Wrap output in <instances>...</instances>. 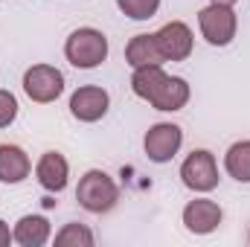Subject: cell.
<instances>
[{"label": "cell", "mask_w": 250, "mask_h": 247, "mask_svg": "<svg viewBox=\"0 0 250 247\" xmlns=\"http://www.w3.org/2000/svg\"><path fill=\"white\" fill-rule=\"evenodd\" d=\"M56 245L59 247H93V233L84 224H64L56 233Z\"/></svg>", "instance_id": "17"}, {"label": "cell", "mask_w": 250, "mask_h": 247, "mask_svg": "<svg viewBox=\"0 0 250 247\" xmlns=\"http://www.w3.org/2000/svg\"><path fill=\"white\" fill-rule=\"evenodd\" d=\"M32 172L29 154L15 143H0V184H21Z\"/></svg>", "instance_id": "12"}, {"label": "cell", "mask_w": 250, "mask_h": 247, "mask_svg": "<svg viewBox=\"0 0 250 247\" xmlns=\"http://www.w3.org/2000/svg\"><path fill=\"white\" fill-rule=\"evenodd\" d=\"M111 108V96L99 84H84L70 96V114L79 123H99Z\"/></svg>", "instance_id": "8"}, {"label": "cell", "mask_w": 250, "mask_h": 247, "mask_svg": "<svg viewBox=\"0 0 250 247\" xmlns=\"http://www.w3.org/2000/svg\"><path fill=\"white\" fill-rule=\"evenodd\" d=\"M12 236L21 247H44L50 242L53 230H50V221L44 215H23V218H18Z\"/></svg>", "instance_id": "13"}, {"label": "cell", "mask_w": 250, "mask_h": 247, "mask_svg": "<svg viewBox=\"0 0 250 247\" xmlns=\"http://www.w3.org/2000/svg\"><path fill=\"white\" fill-rule=\"evenodd\" d=\"M224 221V209L209 198H195L184 206V227L195 236H209Z\"/></svg>", "instance_id": "9"}, {"label": "cell", "mask_w": 250, "mask_h": 247, "mask_svg": "<svg viewBox=\"0 0 250 247\" xmlns=\"http://www.w3.org/2000/svg\"><path fill=\"white\" fill-rule=\"evenodd\" d=\"M23 93L38 105L56 102L64 93V73L53 64H32L23 73Z\"/></svg>", "instance_id": "4"}, {"label": "cell", "mask_w": 250, "mask_h": 247, "mask_svg": "<svg viewBox=\"0 0 250 247\" xmlns=\"http://www.w3.org/2000/svg\"><path fill=\"white\" fill-rule=\"evenodd\" d=\"M181 181L187 189L204 195V192H212L218 186V163H215V154L207 151V148H195L187 160L181 163Z\"/></svg>", "instance_id": "5"}, {"label": "cell", "mask_w": 250, "mask_h": 247, "mask_svg": "<svg viewBox=\"0 0 250 247\" xmlns=\"http://www.w3.org/2000/svg\"><path fill=\"white\" fill-rule=\"evenodd\" d=\"M108 38L96 26H79L64 41V56L76 70H93L108 59Z\"/></svg>", "instance_id": "1"}, {"label": "cell", "mask_w": 250, "mask_h": 247, "mask_svg": "<svg viewBox=\"0 0 250 247\" xmlns=\"http://www.w3.org/2000/svg\"><path fill=\"white\" fill-rule=\"evenodd\" d=\"M76 201L82 209L93 212V215H102V212H111L120 201V186L114 184V178L102 169H90L79 178L76 186Z\"/></svg>", "instance_id": "2"}, {"label": "cell", "mask_w": 250, "mask_h": 247, "mask_svg": "<svg viewBox=\"0 0 250 247\" xmlns=\"http://www.w3.org/2000/svg\"><path fill=\"white\" fill-rule=\"evenodd\" d=\"M189 96H192V90H189L187 79H181V76H166L163 84L157 87V93L148 99V105H151L154 111L175 114V111H184V108H187Z\"/></svg>", "instance_id": "11"}, {"label": "cell", "mask_w": 250, "mask_h": 247, "mask_svg": "<svg viewBox=\"0 0 250 247\" xmlns=\"http://www.w3.org/2000/svg\"><path fill=\"white\" fill-rule=\"evenodd\" d=\"M181 145H184V128L175 123L151 125L143 137V148L151 163H169L181 151Z\"/></svg>", "instance_id": "6"}, {"label": "cell", "mask_w": 250, "mask_h": 247, "mask_svg": "<svg viewBox=\"0 0 250 247\" xmlns=\"http://www.w3.org/2000/svg\"><path fill=\"white\" fill-rule=\"evenodd\" d=\"M224 169L233 181L250 184V140H239L224 151Z\"/></svg>", "instance_id": "16"}, {"label": "cell", "mask_w": 250, "mask_h": 247, "mask_svg": "<svg viewBox=\"0 0 250 247\" xmlns=\"http://www.w3.org/2000/svg\"><path fill=\"white\" fill-rule=\"evenodd\" d=\"M35 178L47 192H64L70 181V163L59 151H44L35 163Z\"/></svg>", "instance_id": "10"}, {"label": "cell", "mask_w": 250, "mask_h": 247, "mask_svg": "<svg viewBox=\"0 0 250 247\" xmlns=\"http://www.w3.org/2000/svg\"><path fill=\"white\" fill-rule=\"evenodd\" d=\"M15 120H18V99L15 93L0 90V128H9Z\"/></svg>", "instance_id": "19"}, {"label": "cell", "mask_w": 250, "mask_h": 247, "mask_svg": "<svg viewBox=\"0 0 250 247\" xmlns=\"http://www.w3.org/2000/svg\"><path fill=\"white\" fill-rule=\"evenodd\" d=\"M157 47L163 53V62H187L192 56V47H195V38H192V29H189L184 21H169L163 23L157 32Z\"/></svg>", "instance_id": "7"}, {"label": "cell", "mask_w": 250, "mask_h": 247, "mask_svg": "<svg viewBox=\"0 0 250 247\" xmlns=\"http://www.w3.org/2000/svg\"><path fill=\"white\" fill-rule=\"evenodd\" d=\"M209 3H224V6H236L239 0H209Z\"/></svg>", "instance_id": "21"}, {"label": "cell", "mask_w": 250, "mask_h": 247, "mask_svg": "<svg viewBox=\"0 0 250 247\" xmlns=\"http://www.w3.org/2000/svg\"><path fill=\"white\" fill-rule=\"evenodd\" d=\"M125 62L131 64V70L137 67H148V64H163V53L157 47V38L154 35H134L128 44H125Z\"/></svg>", "instance_id": "14"}, {"label": "cell", "mask_w": 250, "mask_h": 247, "mask_svg": "<svg viewBox=\"0 0 250 247\" xmlns=\"http://www.w3.org/2000/svg\"><path fill=\"white\" fill-rule=\"evenodd\" d=\"M117 6H120V12H123L125 18H131V21H148V18L157 15L160 0H117Z\"/></svg>", "instance_id": "18"}, {"label": "cell", "mask_w": 250, "mask_h": 247, "mask_svg": "<svg viewBox=\"0 0 250 247\" xmlns=\"http://www.w3.org/2000/svg\"><path fill=\"white\" fill-rule=\"evenodd\" d=\"M198 29L204 35L207 44L212 47H227L233 44L236 38V29H239V15L233 12V6H224V3H209L198 12Z\"/></svg>", "instance_id": "3"}, {"label": "cell", "mask_w": 250, "mask_h": 247, "mask_svg": "<svg viewBox=\"0 0 250 247\" xmlns=\"http://www.w3.org/2000/svg\"><path fill=\"white\" fill-rule=\"evenodd\" d=\"M15 242V236H12V230H9V224L0 218V247H9Z\"/></svg>", "instance_id": "20"}, {"label": "cell", "mask_w": 250, "mask_h": 247, "mask_svg": "<svg viewBox=\"0 0 250 247\" xmlns=\"http://www.w3.org/2000/svg\"><path fill=\"white\" fill-rule=\"evenodd\" d=\"M169 73L163 70V64H148V67H137L134 70V76H131V90H134V96H140V99H151L154 93H157V87L163 84V79H166Z\"/></svg>", "instance_id": "15"}]
</instances>
